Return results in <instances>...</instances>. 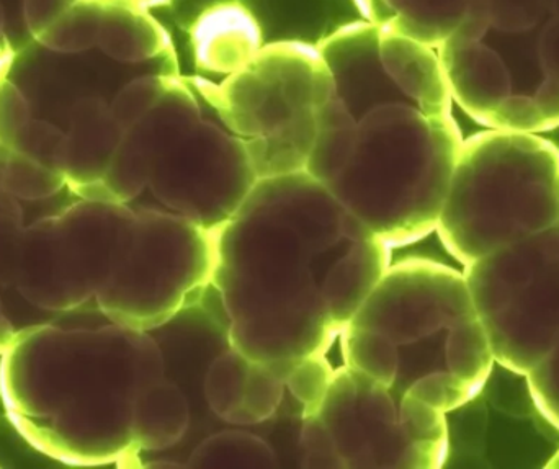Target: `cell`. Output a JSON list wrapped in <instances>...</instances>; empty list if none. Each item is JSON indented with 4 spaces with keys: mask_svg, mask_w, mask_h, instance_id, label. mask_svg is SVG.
Here are the masks:
<instances>
[{
    "mask_svg": "<svg viewBox=\"0 0 559 469\" xmlns=\"http://www.w3.org/2000/svg\"><path fill=\"white\" fill-rule=\"evenodd\" d=\"M344 209L308 172L259 179L216 231L213 285L228 316L229 347L254 362L325 353L338 337L316 261L345 241Z\"/></svg>",
    "mask_w": 559,
    "mask_h": 469,
    "instance_id": "6da1fadb",
    "label": "cell"
},
{
    "mask_svg": "<svg viewBox=\"0 0 559 469\" xmlns=\"http://www.w3.org/2000/svg\"><path fill=\"white\" fill-rule=\"evenodd\" d=\"M164 373L150 333L49 321L23 330L0 356V396L36 450L72 467H102L136 457L134 402Z\"/></svg>",
    "mask_w": 559,
    "mask_h": 469,
    "instance_id": "7a4b0ae2",
    "label": "cell"
},
{
    "mask_svg": "<svg viewBox=\"0 0 559 469\" xmlns=\"http://www.w3.org/2000/svg\"><path fill=\"white\" fill-rule=\"evenodd\" d=\"M462 144L453 113L429 115L413 101L365 113L350 163L328 185L344 209L345 241L394 249L436 231Z\"/></svg>",
    "mask_w": 559,
    "mask_h": 469,
    "instance_id": "3957f363",
    "label": "cell"
},
{
    "mask_svg": "<svg viewBox=\"0 0 559 469\" xmlns=\"http://www.w3.org/2000/svg\"><path fill=\"white\" fill-rule=\"evenodd\" d=\"M437 52L453 104L483 127L559 128V0H476Z\"/></svg>",
    "mask_w": 559,
    "mask_h": 469,
    "instance_id": "277c9868",
    "label": "cell"
},
{
    "mask_svg": "<svg viewBox=\"0 0 559 469\" xmlns=\"http://www.w3.org/2000/svg\"><path fill=\"white\" fill-rule=\"evenodd\" d=\"M559 226V147L524 131L463 140L437 234L465 267Z\"/></svg>",
    "mask_w": 559,
    "mask_h": 469,
    "instance_id": "5b68a950",
    "label": "cell"
},
{
    "mask_svg": "<svg viewBox=\"0 0 559 469\" xmlns=\"http://www.w3.org/2000/svg\"><path fill=\"white\" fill-rule=\"evenodd\" d=\"M350 324L384 334L400 349L419 350L414 380L447 375L473 398L496 365L465 275L429 258L391 264Z\"/></svg>",
    "mask_w": 559,
    "mask_h": 469,
    "instance_id": "8992f818",
    "label": "cell"
},
{
    "mask_svg": "<svg viewBox=\"0 0 559 469\" xmlns=\"http://www.w3.org/2000/svg\"><path fill=\"white\" fill-rule=\"evenodd\" d=\"M216 231L169 209H136L133 232L95 303L108 323L157 329L213 285Z\"/></svg>",
    "mask_w": 559,
    "mask_h": 469,
    "instance_id": "52a82bcc",
    "label": "cell"
},
{
    "mask_svg": "<svg viewBox=\"0 0 559 469\" xmlns=\"http://www.w3.org/2000/svg\"><path fill=\"white\" fill-rule=\"evenodd\" d=\"M498 365L527 376L559 342V226L463 267Z\"/></svg>",
    "mask_w": 559,
    "mask_h": 469,
    "instance_id": "ba28073f",
    "label": "cell"
},
{
    "mask_svg": "<svg viewBox=\"0 0 559 469\" xmlns=\"http://www.w3.org/2000/svg\"><path fill=\"white\" fill-rule=\"evenodd\" d=\"M136 209L124 203L75 200L26 225L16 288L36 310L66 314L95 301L120 262Z\"/></svg>",
    "mask_w": 559,
    "mask_h": 469,
    "instance_id": "9c48e42d",
    "label": "cell"
},
{
    "mask_svg": "<svg viewBox=\"0 0 559 469\" xmlns=\"http://www.w3.org/2000/svg\"><path fill=\"white\" fill-rule=\"evenodd\" d=\"M223 127L242 141L271 136L314 120L335 87L318 46L298 39L271 43L219 84L193 79Z\"/></svg>",
    "mask_w": 559,
    "mask_h": 469,
    "instance_id": "30bf717a",
    "label": "cell"
},
{
    "mask_svg": "<svg viewBox=\"0 0 559 469\" xmlns=\"http://www.w3.org/2000/svg\"><path fill=\"white\" fill-rule=\"evenodd\" d=\"M258 180L245 141L202 118L157 160L147 189L164 208L218 231Z\"/></svg>",
    "mask_w": 559,
    "mask_h": 469,
    "instance_id": "8fae6325",
    "label": "cell"
},
{
    "mask_svg": "<svg viewBox=\"0 0 559 469\" xmlns=\"http://www.w3.org/2000/svg\"><path fill=\"white\" fill-rule=\"evenodd\" d=\"M318 412L345 469H427L401 428L397 402L381 383L347 366L335 369Z\"/></svg>",
    "mask_w": 559,
    "mask_h": 469,
    "instance_id": "7c38bea8",
    "label": "cell"
},
{
    "mask_svg": "<svg viewBox=\"0 0 559 469\" xmlns=\"http://www.w3.org/2000/svg\"><path fill=\"white\" fill-rule=\"evenodd\" d=\"M200 120L195 92L174 75L159 104L124 133L102 182L100 200L130 205L150 187L157 160Z\"/></svg>",
    "mask_w": 559,
    "mask_h": 469,
    "instance_id": "4fadbf2b",
    "label": "cell"
},
{
    "mask_svg": "<svg viewBox=\"0 0 559 469\" xmlns=\"http://www.w3.org/2000/svg\"><path fill=\"white\" fill-rule=\"evenodd\" d=\"M316 46L331 72L335 94L355 118L358 105H365L368 113L391 101H411L384 71L380 26L374 23L367 20L347 23Z\"/></svg>",
    "mask_w": 559,
    "mask_h": 469,
    "instance_id": "5bb4252c",
    "label": "cell"
},
{
    "mask_svg": "<svg viewBox=\"0 0 559 469\" xmlns=\"http://www.w3.org/2000/svg\"><path fill=\"white\" fill-rule=\"evenodd\" d=\"M262 28L251 10L239 2H222L197 16L190 41L197 64L203 71L231 75L259 55Z\"/></svg>",
    "mask_w": 559,
    "mask_h": 469,
    "instance_id": "9a60e30c",
    "label": "cell"
},
{
    "mask_svg": "<svg viewBox=\"0 0 559 469\" xmlns=\"http://www.w3.org/2000/svg\"><path fill=\"white\" fill-rule=\"evenodd\" d=\"M380 55L391 81L420 110L429 115H452L453 98L437 48L383 26L380 28Z\"/></svg>",
    "mask_w": 559,
    "mask_h": 469,
    "instance_id": "2e32d148",
    "label": "cell"
},
{
    "mask_svg": "<svg viewBox=\"0 0 559 469\" xmlns=\"http://www.w3.org/2000/svg\"><path fill=\"white\" fill-rule=\"evenodd\" d=\"M393 248L381 241L350 242L321 280L329 320L341 333L352 323L391 265Z\"/></svg>",
    "mask_w": 559,
    "mask_h": 469,
    "instance_id": "e0dca14e",
    "label": "cell"
},
{
    "mask_svg": "<svg viewBox=\"0 0 559 469\" xmlns=\"http://www.w3.org/2000/svg\"><path fill=\"white\" fill-rule=\"evenodd\" d=\"M9 147L0 143V356L15 342L23 330L36 326L25 320L35 314H45L36 310L20 294L16 288V267H19L20 245L26 225L23 223V203L5 185V167Z\"/></svg>",
    "mask_w": 559,
    "mask_h": 469,
    "instance_id": "ac0fdd59",
    "label": "cell"
},
{
    "mask_svg": "<svg viewBox=\"0 0 559 469\" xmlns=\"http://www.w3.org/2000/svg\"><path fill=\"white\" fill-rule=\"evenodd\" d=\"M476 0H355L364 20L439 48Z\"/></svg>",
    "mask_w": 559,
    "mask_h": 469,
    "instance_id": "d6986e66",
    "label": "cell"
},
{
    "mask_svg": "<svg viewBox=\"0 0 559 469\" xmlns=\"http://www.w3.org/2000/svg\"><path fill=\"white\" fill-rule=\"evenodd\" d=\"M190 428L189 399L166 376L151 383L134 402L133 445L140 452H160L182 441Z\"/></svg>",
    "mask_w": 559,
    "mask_h": 469,
    "instance_id": "ffe728a7",
    "label": "cell"
},
{
    "mask_svg": "<svg viewBox=\"0 0 559 469\" xmlns=\"http://www.w3.org/2000/svg\"><path fill=\"white\" fill-rule=\"evenodd\" d=\"M358 120L335 95L316 117L314 143L305 172L329 185L354 156Z\"/></svg>",
    "mask_w": 559,
    "mask_h": 469,
    "instance_id": "44dd1931",
    "label": "cell"
},
{
    "mask_svg": "<svg viewBox=\"0 0 559 469\" xmlns=\"http://www.w3.org/2000/svg\"><path fill=\"white\" fill-rule=\"evenodd\" d=\"M187 468L274 469L277 455L264 438L245 431H225L203 441L190 455Z\"/></svg>",
    "mask_w": 559,
    "mask_h": 469,
    "instance_id": "7402d4cb",
    "label": "cell"
},
{
    "mask_svg": "<svg viewBox=\"0 0 559 469\" xmlns=\"http://www.w3.org/2000/svg\"><path fill=\"white\" fill-rule=\"evenodd\" d=\"M342 340L344 366L367 378L393 388L401 372L400 347L378 330L345 326L338 334Z\"/></svg>",
    "mask_w": 559,
    "mask_h": 469,
    "instance_id": "603a6c76",
    "label": "cell"
},
{
    "mask_svg": "<svg viewBox=\"0 0 559 469\" xmlns=\"http://www.w3.org/2000/svg\"><path fill=\"white\" fill-rule=\"evenodd\" d=\"M79 0H0V61L41 35Z\"/></svg>",
    "mask_w": 559,
    "mask_h": 469,
    "instance_id": "cb8c5ba5",
    "label": "cell"
},
{
    "mask_svg": "<svg viewBox=\"0 0 559 469\" xmlns=\"http://www.w3.org/2000/svg\"><path fill=\"white\" fill-rule=\"evenodd\" d=\"M251 363L252 360L245 353L229 347V350L216 357L209 366L203 383L206 402L223 421H231L233 416L241 408Z\"/></svg>",
    "mask_w": 559,
    "mask_h": 469,
    "instance_id": "d4e9b609",
    "label": "cell"
},
{
    "mask_svg": "<svg viewBox=\"0 0 559 469\" xmlns=\"http://www.w3.org/2000/svg\"><path fill=\"white\" fill-rule=\"evenodd\" d=\"M285 382L265 362L252 360L241 408L229 424L255 425L269 421L282 405Z\"/></svg>",
    "mask_w": 559,
    "mask_h": 469,
    "instance_id": "484cf974",
    "label": "cell"
},
{
    "mask_svg": "<svg viewBox=\"0 0 559 469\" xmlns=\"http://www.w3.org/2000/svg\"><path fill=\"white\" fill-rule=\"evenodd\" d=\"M176 74L166 71L140 72L127 82L115 97L111 110L124 133L140 123L157 104L169 87L170 79Z\"/></svg>",
    "mask_w": 559,
    "mask_h": 469,
    "instance_id": "4316f807",
    "label": "cell"
},
{
    "mask_svg": "<svg viewBox=\"0 0 559 469\" xmlns=\"http://www.w3.org/2000/svg\"><path fill=\"white\" fill-rule=\"evenodd\" d=\"M334 375L335 369L325 360V353H314L295 363L285 386L293 398L302 406V414L318 411Z\"/></svg>",
    "mask_w": 559,
    "mask_h": 469,
    "instance_id": "83f0119b",
    "label": "cell"
},
{
    "mask_svg": "<svg viewBox=\"0 0 559 469\" xmlns=\"http://www.w3.org/2000/svg\"><path fill=\"white\" fill-rule=\"evenodd\" d=\"M302 467L308 469H345L334 438L319 412L302 414Z\"/></svg>",
    "mask_w": 559,
    "mask_h": 469,
    "instance_id": "f1b7e54d",
    "label": "cell"
},
{
    "mask_svg": "<svg viewBox=\"0 0 559 469\" xmlns=\"http://www.w3.org/2000/svg\"><path fill=\"white\" fill-rule=\"evenodd\" d=\"M525 380L535 408L559 432V342Z\"/></svg>",
    "mask_w": 559,
    "mask_h": 469,
    "instance_id": "f546056e",
    "label": "cell"
},
{
    "mask_svg": "<svg viewBox=\"0 0 559 469\" xmlns=\"http://www.w3.org/2000/svg\"><path fill=\"white\" fill-rule=\"evenodd\" d=\"M121 2L133 3V5L150 10L151 7L166 5L170 0H121Z\"/></svg>",
    "mask_w": 559,
    "mask_h": 469,
    "instance_id": "4dcf8cb0",
    "label": "cell"
},
{
    "mask_svg": "<svg viewBox=\"0 0 559 469\" xmlns=\"http://www.w3.org/2000/svg\"><path fill=\"white\" fill-rule=\"evenodd\" d=\"M547 468L559 469V450L551 457V460L548 461Z\"/></svg>",
    "mask_w": 559,
    "mask_h": 469,
    "instance_id": "1f68e13d",
    "label": "cell"
}]
</instances>
